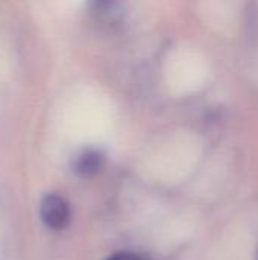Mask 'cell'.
Instances as JSON below:
<instances>
[{
  "instance_id": "obj_1",
  "label": "cell",
  "mask_w": 258,
  "mask_h": 260,
  "mask_svg": "<svg viewBox=\"0 0 258 260\" xmlns=\"http://www.w3.org/2000/svg\"><path fill=\"white\" fill-rule=\"evenodd\" d=\"M40 215L46 227L62 230L70 222V207L59 195H46L40 206Z\"/></svg>"
},
{
  "instance_id": "obj_2",
  "label": "cell",
  "mask_w": 258,
  "mask_h": 260,
  "mask_svg": "<svg viewBox=\"0 0 258 260\" xmlns=\"http://www.w3.org/2000/svg\"><path fill=\"white\" fill-rule=\"evenodd\" d=\"M105 165V154L96 148H85L78 152L73 158L71 169L81 177L96 175Z\"/></svg>"
},
{
  "instance_id": "obj_3",
  "label": "cell",
  "mask_w": 258,
  "mask_h": 260,
  "mask_svg": "<svg viewBox=\"0 0 258 260\" xmlns=\"http://www.w3.org/2000/svg\"><path fill=\"white\" fill-rule=\"evenodd\" d=\"M122 6V0H88L90 11L97 18H111L119 12Z\"/></svg>"
},
{
  "instance_id": "obj_4",
  "label": "cell",
  "mask_w": 258,
  "mask_h": 260,
  "mask_svg": "<svg viewBox=\"0 0 258 260\" xmlns=\"http://www.w3.org/2000/svg\"><path fill=\"white\" fill-rule=\"evenodd\" d=\"M106 260H143L140 256L134 254V253H128V251H122V253H116L113 256H109Z\"/></svg>"
},
{
  "instance_id": "obj_5",
  "label": "cell",
  "mask_w": 258,
  "mask_h": 260,
  "mask_svg": "<svg viewBox=\"0 0 258 260\" xmlns=\"http://www.w3.org/2000/svg\"><path fill=\"white\" fill-rule=\"evenodd\" d=\"M257 260H258V250H257Z\"/></svg>"
}]
</instances>
